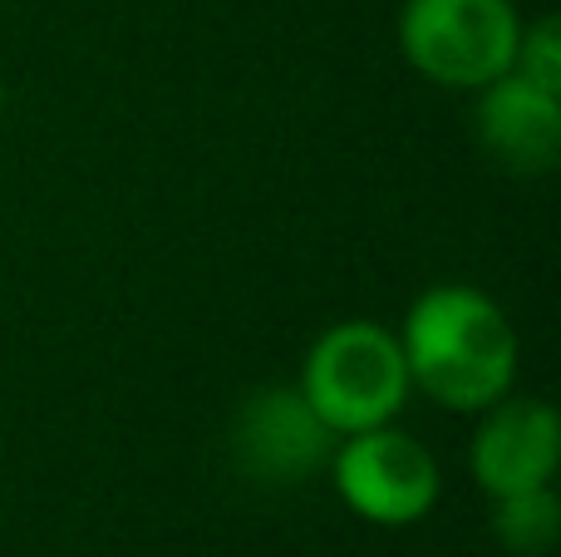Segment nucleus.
Returning a JSON list of instances; mask_svg holds the SVG:
<instances>
[{
    "label": "nucleus",
    "instance_id": "obj_6",
    "mask_svg": "<svg viewBox=\"0 0 561 557\" xmlns=\"http://www.w3.org/2000/svg\"><path fill=\"white\" fill-rule=\"evenodd\" d=\"M561 464V420L547 400L533 395H503L497 405L483 410V424L468 450V469H473L478 489L488 499L523 489H542L557 479Z\"/></svg>",
    "mask_w": 561,
    "mask_h": 557
},
{
    "label": "nucleus",
    "instance_id": "obj_3",
    "mask_svg": "<svg viewBox=\"0 0 561 557\" xmlns=\"http://www.w3.org/2000/svg\"><path fill=\"white\" fill-rule=\"evenodd\" d=\"M523 20L513 0H404L399 49L424 79L483 89L517 59Z\"/></svg>",
    "mask_w": 561,
    "mask_h": 557
},
{
    "label": "nucleus",
    "instance_id": "obj_8",
    "mask_svg": "<svg viewBox=\"0 0 561 557\" xmlns=\"http://www.w3.org/2000/svg\"><path fill=\"white\" fill-rule=\"evenodd\" d=\"M493 533H497V543H503L507 553L542 557L557 543V533H561V503H557L552 484L493 499Z\"/></svg>",
    "mask_w": 561,
    "mask_h": 557
},
{
    "label": "nucleus",
    "instance_id": "obj_1",
    "mask_svg": "<svg viewBox=\"0 0 561 557\" xmlns=\"http://www.w3.org/2000/svg\"><path fill=\"white\" fill-rule=\"evenodd\" d=\"M399 351L409 385L458 414H483L517 380V331L488 292L438 282L409 306Z\"/></svg>",
    "mask_w": 561,
    "mask_h": 557
},
{
    "label": "nucleus",
    "instance_id": "obj_2",
    "mask_svg": "<svg viewBox=\"0 0 561 557\" xmlns=\"http://www.w3.org/2000/svg\"><path fill=\"white\" fill-rule=\"evenodd\" d=\"M300 395L335 434L389 424L409 400V365L399 336L379 321H340L316 336L300 365Z\"/></svg>",
    "mask_w": 561,
    "mask_h": 557
},
{
    "label": "nucleus",
    "instance_id": "obj_5",
    "mask_svg": "<svg viewBox=\"0 0 561 557\" xmlns=\"http://www.w3.org/2000/svg\"><path fill=\"white\" fill-rule=\"evenodd\" d=\"M232 454L247 474L262 484H306L316 469H325L335 454V434L325 430L300 390L266 385L247 395L232 424Z\"/></svg>",
    "mask_w": 561,
    "mask_h": 557
},
{
    "label": "nucleus",
    "instance_id": "obj_10",
    "mask_svg": "<svg viewBox=\"0 0 561 557\" xmlns=\"http://www.w3.org/2000/svg\"><path fill=\"white\" fill-rule=\"evenodd\" d=\"M0 109H5V84H0Z\"/></svg>",
    "mask_w": 561,
    "mask_h": 557
},
{
    "label": "nucleus",
    "instance_id": "obj_9",
    "mask_svg": "<svg viewBox=\"0 0 561 557\" xmlns=\"http://www.w3.org/2000/svg\"><path fill=\"white\" fill-rule=\"evenodd\" d=\"M513 75H523V79H533V84L557 89L561 94V25L552 15L537 20V25H523Z\"/></svg>",
    "mask_w": 561,
    "mask_h": 557
},
{
    "label": "nucleus",
    "instance_id": "obj_4",
    "mask_svg": "<svg viewBox=\"0 0 561 557\" xmlns=\"http://www.w3.org/2000/svg\"><path fill=\"white\" fill-rule=\"evenodd\" d=\"M330 479H335L345 509L379 528H409V523L428 519L444 493L434 454L394 424L340 434L335 454H330Z\"/></svg>",
    "mask_w": 561,
    "mask_h": 557
},
{
    "label": "nucleus",
    "instance_id": "obj_7",
    "mask_svg": "<svg viewBox=\"0 0 561 557\" xmlns=\"http://www.w3.org/2000/svg\"><path fill=\"white\" fill-rule=\"evenodd\" d=\"M478 138L507 173H547L561 154V94L523 75H497L478 89Z\"/></svg>",
    "mask_w": 561,
    "mask_h": 557
}]
</instances>
